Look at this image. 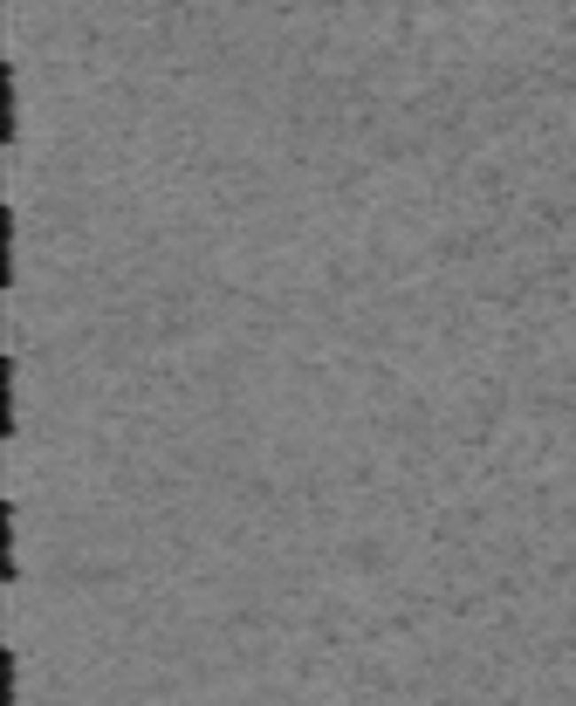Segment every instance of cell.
I'll return each instance as SVG.
<instances>
[{
    "label": "cell",
    "mask_w": 576,
    "mask_h": 706,
    "mask_svg": "<svg viewBox=\"0 0 576 706\" xmlns=\"http://www.w3.org/2000/svg\"><path fill=\"white\" fill-rule=\"evenodd\" d=\"M0 576H7V583H14V508H7V515H0Z\"/></svg>",
    "instance_id": "3"
},
{
    "label": "cell",
    "mask_w": 576,
    "mask_h": 706,
    "mask_svg": "<svg viewBox=\"0 0 576 706\" xmlns=\"http://www.w3.org/2000/svg\"><path fill=\"white\" fill-rule=\"evenodd\" d=\"M0 254H7V261H0V282H14V213H0Z\"/></svg>",
    "instance_id": "4"
},
{
    "label": "cell",
    "mask_w": 576,
    "mask_h": 706,
    "mask_svg": "<svg viewBox=\"0 0 576 706\" xmlns=\"http://www.w3.org/2000/svg\"><path fill=\"white\" fill-rule=\"evenodd\" d=\"M14 124H21V104H14V69L0 76V144H14Z\"/></svg>",
    "instance_id": "1"
},
{
    "label": "cell",
    "mask_w": 576,
    "mask_h": 706,
    "mask_svg": "<svg viewBox=\"0 0 576 706\" xmlns=\"http://www.w3.org/2000/svg\"><path fill=\"white\" fill-rule=\"evenodd\" d=\"M0 432L14 439V357H0Z\"/></svg>",
    "instance_id": "2"
},
{
    "label": "cell",
    "mask_w": 576,
    "mask_h": 706,
    "mask_svg": "<svg viewBox=\"0 0 576 706\" xmlns=\"http://www.w3.org/2000/svg\"><path fill=\"white\" fill-rule=\"evenodd\" d=\"M0 706H14V652L0 658Z\"/></svg>",
    "instance_id": "5"
}]
</instances>
